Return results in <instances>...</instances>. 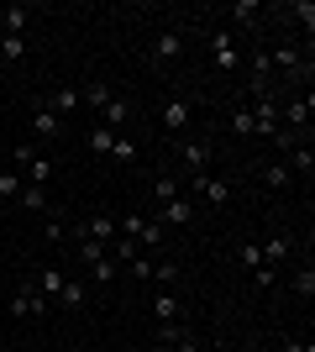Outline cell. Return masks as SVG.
<instances>
[{
    "mask_svg": "<svg viewBox=\"0 0 315 352\" xmlns=\"http://www.w3.org/2000/svg\"><path fill=\"white\" fill-rule=\"evenodd\" d=\"M90 147H95V153H110V147H116V132H110V126H95V132H90Z\"/></svg>",
    "mask_w": 315,
    "mask_h": 352,
    "instance_id": "31",
    "label": "cell"
},
{
    "mask_svg": "<svg viewBox=\"0 0 315 352\" xmlns=\"http://www.w3.org/2000/svg\"><path fill=\"white\" fill-rule=\"evenodd\" d=\"M100 126H110V132H116V126H126V121H132V105H126V100H121V95H110V100H105L100 105Z\"/></svg>",
    "mask_w": 315,
    "mask_h": 352,
    "instance_id": "14",
    "label": "cell"
},
{
    "mask_svg": "<svg viewBox=\"0 0 315 352\" xmlns=\"http://www.w3.org/2000/svg\"><path fill=\"white\" fill-rule=\"evenodd\" d=\"M284 352H315V342H289Z\"/></svg>",
    "mask_w": 315,
    "mask_h": 352,
    "instance_id": "39",
    "label": "cell"
},
{
    "mask_svg": "<svg viewBox=\"0 0 315 352\" xmlns=\"http://www.w3.org/2000/svg\"><path fill=\"white\" fill-rule=\"evenodd\" d=\"M174 195H184V184L174 174H163V179H152V200H158V206H168V200H174Z\"/></svg>",
    "mask_w": 315,
    "mask_h": 352,
    "instance_id": "19",
    "label": "cell"
},
{
    "mask_svg": "<svg viewBox=\"0 0 315 352\" xmlns=\"http://www.w3.org/2000/svg\"><path fill=\"white\" fill-rule=\"evenodd\" d=\"M179 158H184V168H189V179L205 174V168H210V142H205V137H184Z\"/></svg>",
    "mask_w": 315,
    "mask_h": 352,
    "instance_id": "6",
    "label": "cell"
},
{
    "mask_svg": "<svg viewBox=\"0 0 315 352\" xmlns=\"http://www.w3.org/2000/svg\"><path fill=\"white\" fill-rule=\"evenodd\" d=\"M174 279H179L174 263H152V284H158V289H174Z\"/></svg>",
    "mask_w": 315,
    "mask_h": 352,
    "instance_id": "29",
    "label": "cell"
},
{
    "mask_svg": "<svg viewBox=\"0 0 315 352\" xmlns=\"http://www.w3.org/2000/svg\"><path fill=\"white\" fill-rule=\"evenodd\" d=\"M284 168H289V174H305V179H310V174H315V153H310V142H305V147H289V163H284Z\"/></svg>",
    "mask_w": 315,
    "mask_h": 352,
    "instance_id": "16",
    "label": "cell"
},
{
    "mask_svg": "<svg viewBox=\"0 0 315 352\" xmlns=\"http://www.w3.org/2000/svg\"><path fill=\"white\" fill-rule=\"evenodd\" d=\"M21 184H27V179L16 174V168H5V174H0V200H16V195H21Z\"/></svg>",
    "mask_w": 315,
    "mask_h": 352,
    "instance_id": "26",
    "label": "cell"
},
{
    "mask_svg": "<svg viewBox=\"0 0 315 352\" xmlns=\"http://www.w3.org/2000/svg\"><path fill=\"white\" fill-rule=\"evenodd\" d=\"M58 305L79 310V305H84V284H79V279H69V284H63V294H58Z\"/></svg>",
    "mask_w": 315,
    "mask_h": 352,
    "instance_id": "27",
    "label": "cell"
},
{
    "mask_svg": "<svg viewBox=\"0 0 315 352\" xmlns=\"http://www.w3.org/2000/svg\"><path fill=\"white\" fill-rule=\"evenodd\" d=\"M105 252H110V258H116V263L126 268V263H132V258H137V242H132V236H116V242H110V248H105Z\"/></svg>",
    "mask_w": 315,
    "mask_h": 352,
    "instance_id": "24",
    "label": "cell"
},
{
    "mask_svg": "<svg viewBox=\"0 0 315 352\" xmlns=\"http://www.w3.org/2000/svg\"><path fill=\"white\" fill-rule=\"evenodd\" d=\"M126 268H132L137 279H152V258H142V252H137V258H132V263H126Z\"/></svg>",
    "mask_w": 315,
    "mask_h": 352,
    "instance_id": "35",
    "label": "cell"
},
{
    "mask_svg": "<svg viewBox=\"0 0 315 352\" xmlns=\"http://www.w3.org/2000/svg\"><path fill=\"white\" fill-rule=\"evenodd\" d=\"M100 258H105V248H100V242H90V236H84V242H79V263L90 268V263H100Z\"/></svg>",
    "mask_w": 315,
    "mask_h": 352,
    "instance_id": "32",
    "label": "cell"
},
{
    "mask_svg": "<svg viewBox=\"0 0 315 352\" xmlns=\"http://www.w3.org/2000/svg\"><path fill=\"white\" fill-rule=\"evenodd\" d=\"M110 158H121V163H137V142H121V137H116V147H110Z\"/></svg>",
    "mask_w": 315,
    "mask_h": 352,
    "instance_id": "33",
    "label": "cell"
},
{
    "mask_svg": "<svg viewBox=\"0 0 315 352\" xmlns=\"http://www.w3.org/2000/svg\"><path fill=\"white\" fill-rule=\"evenodd\" d=\"M179 53H184V32L179 27H163L152 37V63H174Z\"/></svg>",
    "mask_w": 315,
    "mask_h": 352,
    "instance_id": "5",
    "label": "cell"
},
{
    "mask_svg": "<svg viewBox=\"0 0 315 352\" xmlns=\"http://www.w3.org/2000/svg\"><path fill=\"white\" fill-rule=\"evenodd\" d=\"M90 274H95V284H116V274H121V263H116V258H110V252H105L100 263H90Z\"/></svg>",
    "mask_w": 315,
    "mask_h": 352,
    "instance_id": "21",
    "label": "cell"
},
{
    "mask_svg": "<svg viewBox=\"0 0 315 352\" xmlns=\"http://www.w3.org/2000/svg\"><path fill=\"white\" fill-rule=\"evenodd\" d=\"M152 221H163V226H189V221H195V200H189V195H174L168 206H158Z\"/></svg>",
    "mask_w": 315,
    "mask_h": 352,
    "instance_id": "7",
    "label": "cell"
},
{
    "mask_svg": "<svg viewBox=\"0 0 315 352\" xmlns=\"http://www.w3.org/2000/svg\"><path fill=\"white\" fill-rule=\"evenodd\" d=\"M63 284H69V274H63V268H43V274H37V294H47L53 305H58Z\"/></svg>",
    "mask_w": 315,
    "mask_h": 352,
    "instance_id": "15",
    "label": "cell"
},
{
    "mask_svg": "<svg viewBox=\"0 0 315 352\" xmlns=\"http://www.w3.org/2000/svg\"><path fill=\"white\" fill-rule=\"evenodd\" d=\"M189 190H195L200 200H210V206H226V200H231V184H221V179H210V174H195Z\"/></svg>",
    "mask_w": 315,
    "mask_h": 352,
    "instance_id": "9",
    "label": "cell"
},
{
    "mask_svg": "<svg viewBox=\"0 0 315 352\" xmlns=\"http://www.w3.org/2000/svg\"><path fill=\"white\" fill-rule=\"evenodd\" d=\"M189 121H195V105H189V100H179V95H174V100L163 105V126H168V132H184Z\"/></svg>",
    "mask_w": 315,
    "mask_h": 352,
    "instance_id": "11",
    "label": "cell"
},
{
    "mask_svg": "<svg viewBox=\"0 0 315 352\" xmlns=\"http://www.w3.org/2000/svg\"><path fill=\"white\" fill-rule=\"evenodd\" d=\"M231 132H237V137H253V105H247V100L231 111Z\"/></svg>",
    "mask_w": 315,
    "mask_h": 352,
    "instance_id": "23",
    "label": "cell"
},
{
    "mask_svg": "<svg viewBox=\"0 0 315 352\" xmlns=\"http://www.w3.org/2000/svg\"><path fill=\"white\" fill-rule=\"evenodd\" d=\"M32 137H37V142L63 137V116H58V111H47V105H32Z\"/></svg>",
    "mask_w": 315,
    "mask_h": 352,
    "instance_id": "8",
    "label": "cell"
},
{
    "mask_svg": "<svg viewBox=\"0 0 315 352\" xmlns=\"http://www.w3.org/2000/svg\"><path fill=\"white\" fill-rule=\"evenodd\" d=\"M242 263H247V268H263V252H257V242H242Z\"/></svg>",
    "mask_w": 315,
    "mask_h": 352,
    "instance_id": "34",
    "label": "cell"
},
{
    "mask_svg": "<svg viewBox=\"0 0 315 352\" xmlns=\"http://www.w3.org/2000/svg\"><path fill=\"white\" fill-rule=\"evenodd\" d=\"M168 352H200V342H195V337H189V331H184V337H179V342H174V347H168Z\"/></svg>",
    "mask_w": 315,
    "mask_h": 352,
    "instance_id": "38",
    "label": "cell"
},
{
    "mask_svg": "<svg viewBox=\"0 0 315 352\" xmlns=\"http://www.w3.org/2000/svg\"><path fill=\"white\" fill-rule=\"evenodd\" d=\"M110 95H116V89H110V85H100V79H90V85L79 89V100H84V105H95V111H100V105L110 100Z\"/></svg>",
    "mask_w": 315,
    "mask_h": 352,
    "instance_id": "20",
    "label": "cell"
},
{
    "mask_svg": "<svg viewBox=\"0 0 315 352\" xmlns=\"http://www.w3.org/2000/svg\"><path fill=\"white\" fill-rule=\"evenodd\" d=\"M263 184H268V190H284V184H289V168H284V163H263Z\"/></svg>",
    "mask_w": 315,
    "mask_h": 352,
    "instance_id": "25",
    "label": "cell"
},
{
    "mask_svg": "<svg viewBox=\"0 0 315 352\" xmlns=\"http://www.w3.org/2000/svg\"><path fill=\"white\" fill-rule=\"evenodd\" d=\"M289 284H294V294H300V300H310V294H315V268H294V274H289Z\"/></svg>",
    "mask_w": 315,
    "mask_h": 352,
    "instance_id": "22",
    "label": "cell"
},
{
    "mask_svg": "<svg viewBox=\"0 0 315 352\" xmlns=\"http://www.w3.org/2000/svg\"><path fill=\"white\" fill-rule=\"evenodd\" d=\"M294 16L305 21V32H315V6H310V0H300V6H294Z\"/></svg>",
    "mask_w": 315,
    "mask_h": 352,
    "instance_id": "36",
    "label": "cell"
},
{
    "mask_svg": "<svg viewBox=\"0 0 315 352\" xmlns=\"http://www.w3.org/2000/svg\"><path fill=\"white\" fill-rule=\"evenodd\" d=\"M47 111H58V116H69V111H79V105H84V100H79V89L74 85H58V89H53V95H47Z\"/></svg>",
    "mask_w": 315,
    "mask_h": 352,
    "instance_id": "13",
    "label": "cell"
},
{
    "mask_svg": "<svg viewBox=\"0 0 315 352\" xmlns=\"http://www.w3.org/2000/svg\"><path fill=\"white\" fill-rule=\"evenodd\" d=\"M226 16H231L237 27H247V21H253V16H257V0H237V6H231V11H226Z\"/></svg>",
    "mask_w": 315,
    "mask_h": 352,
    "instance_id": "30",
    "label": "cell"
},
{
    "mask_svg": "<svg viewBox=\"0 0 315 352\" xmlns=\"http://www.w3.org/2000/svg\"><path fill=\"white\" fill-rule=\"evenodd\" d=\"M152 316H158V321H179V300H174L168 289H158L152 294Z\"/></svg>",
    "mask_w": 315,
    "mask_h": 352,
    "instance_id": "18",
    "label": "cell"
},
{
    "mask_svg": "<svg viewBox=\"0 0 315 352\" xmlns=\"http://www.w3.org/2000/svg\"><path fill=\"white\" fill-rule=\"evenodd\" d=\"M16 206H21V210H47V190H43V184H21Z\"/></svg>",
    "mask_w": 315,
    "mask_h": 352,
    "instance_id": "17",
    "label": "cell"
},
{
    "mask_svg": "<svg viewBox=\"0 0 315 352\" xmlns=\"http://www.w3.org/2000/svg\"><path fill=\"white\" fill-rule=\"evenodd\" d=\"M253 279H257V289H268V284L279 279V268H268V263H263V268H253Z\"/></svg>",
    "mask_w": 315,
    "mask_h": 352,
    "instance_id": "37",
    "label": "cell"
},
{
    "mask_svg": "<svg viewBox=\"0 0 315 352\" xmlns=\"http://www.w3.org/2000/svg\"><path fill=\"white\" fill-rule=\"evenodd\" d=\"M84 236H90V242H100V248H110V242H116V216H100V210H95L90 221H79L74 226V242H84Z\"/></svg>",
    "mask_w": 315,
    "mask_h": 352,
    "instance_id": "3",
    "label": "cell"
},
{
    "mask_svg": "<svg viewBox=\"0 0 315 352\" xmlns=\"http://www.w3.org/2000/svg\"><path fill=\"white\" fill-rule=\"evenodd\" d=\"M210 58H215V69H221V74H231V69L242 63L237 37H231V32H215V37H210Z\"/></svg>",
    "mask_w": 315,
    "mask_h": 352,
    "instance_id": "4",
    "label": "cell"
},
{
    "mask_svg": "<svg viewBox=\"0 0 315 352\" xmlns=\"http://www.w3.org/2000/svg\"><path fill=\"white\" fill-rule=\"evenodd\" d=\"M11 163H16V174L27 179V184H47V179H53V158L37 153V142H16L11 147Z\"/></svg>",
    "mask_w": 315,
    "mask_h": 352,
    "instance_id": "1",
    "label": "cell"
},
{
    "mask_svg": "<svg viewBox=\"0 0 315 352\" xmlns=\"http://www.w3.org/2000/svg\"><path fill=\"white\" fill-rule=\"evenodd\" d=\"M152 352H168V347H163V342H158V347H152Z\"/></svg>",
    "mask_w": 315,
    "mask_h": 352,
    "instance_id": "40",
    "label": "cell"
},
{
    "mask_svg": "<svg viewBox=\"0 0 315 352\" xmlns=\"http://www.w3.org/2000/svg\"><path fill=\"white\" fill-rule=\"evenodd\" d=\"M0 27H5V37H21V32L32 27V6H5V11H0Z\"/></svg>",
    "mask_w": 315,
    "mask_h": 352,
    "instance_id": "12",
    "label": "cell"
},
{
    "mask_svg": "<svg viewBox=\"0 0 315 352\" xmlns=\"http://www.w3.org/2000/svg\"><path fill=\"white\" fill-rule=\"evenodd\" d=\"M289 248H294V236H289V232H273L268 242H257V252H263V263H268V268H279V263H284V258H289Z\"/></svg>",
    "mask_w": 315,
    "mask_h": 352,
    "instance_id": "10",
    "label": "cell"
},
{
    "mask_svg": "<svg viewBox=\"0 0 315 352\" xmlns=\"http://www.w3.org/2000/svg\"><path fill=\"white\" fill-rule=\"evenodd\" d=\"M11 316L16 321H43V316H53V300L37 294V284H27V289L11 294Z\"/></svg>",
    "mask_w": 315,
    "mask_h": 352,
    "instance_id": "2",
    "label": "cell"
},
{
    "mask_svg": "<svg viewBox=\"0 0 315 352\" xmlns=\"http://www.w3.org/2000/svg\"><path fill=\"white\" fill-rule=\"evenodd\" d=\"M0 58H27V37H0Z\"/></svg>",
    "mask_w": 315,
    "mask_h": 352,
    "instance_id": "28",
    "label": "cell"
},
{
    "mask_svg": "<svg viewBox=\"0 0 315 352\" xmlns=\"http://www.w3.org/2000/svg\"><path fill=\"white\" fill-rule=\"evenodd\" d=\"M0 142H5V126H0Z\"/></svg>",
    "mask_w": 315,
    "mask_h": 352,
    "instance_id": "41",
    "label": "cell"
}]
</instances>
